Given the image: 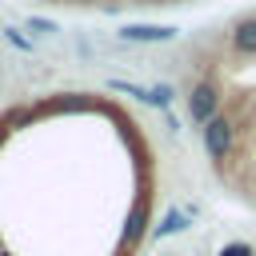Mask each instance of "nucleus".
Returning a JSON list of instances; mask_svg holds the SVG:
<instances>
[{
  "label": "nucleus",
  "mask_w": 256,
  "mask_h": 256,
  "mask_svg": "<svg viewBox=\"0 0 256 256\" xmlns=\"http://www.w3.org/2000/svg\"><path fill=\"white\" fill-rule=\"evenodd\" d=\"M152 212L144 144L116 160L48 156L24 168L0 156V256H140Z\"/></svg>",
  "instance_id": "f257e3e1"
},
{
  "label": "nucleus",
  "mask_w": 256,
  "mask_h": 256,
  "mask_svg": "<svg viewBox=\"0 0 256 256\" xmlns=\"http://www.w3.org/2000/svg\"><path fill=\"white\" fill-rule=\"evenodd\" d=\"M124 36H128V40H172L176 32H172V28H156V24H128Z\"/></svg>",
  "instance_id": "f03ea898"
},
{
  "label": "nucleus",
  "mask_w": 256,
  "mask_h": 256,
  "mask_svg": "<svg viewBox=\"0 0 256 256\" xmlns=\"http://www.w3.org/2000/svg\"><path fill=\"white\" fill-rule=\"evenodd\" d=\"M68 4H100V0H68Z\"/></svg>",
  "instance_id": "7ed1b4c3"
}]
</instances>
